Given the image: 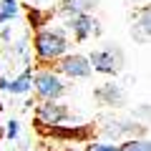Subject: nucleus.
<instances>
[{
    "mask_svg": "<svg viewBox=\"0 0 151 151\" xmlns=\"http://www.w3.org/2000/svg\"><path fill=\"white\" fill-rule=\"evenodd\" d=\"M70 35L63 25L55 23H43L40 28L33 30L30 38V53L35 55V60L40 65H53L60 55H65L70 50Z\"/></svg>",
    "mask_w": 151,
    "mask_h": 151,
    "instance_id": "1",
    "label": "nucleus"
},
{
    "mask_svg": "<svg viewBox=\"0 0 151 151\" xmlns=\"http://www.w3.org/2000/svg\"><path fill=\"white\" fill-rule=\"evenodd\" d=\"M30 91L35 93L38 101H60L68 93V83L53 65H40V68H33Z\"/></svg>",
    "mask_w": 151,
    "mask_h": 151,
    "instance_id": "2",
    "label": "nucleus"
},
{
    "mask_svg": "<svg viewBox=\"0 0 151 151\" xmlns=\"http://www.w3.org/2000/svg\"><path fill=\"white\" fill-rule=\"evenodd\" d=\"M88 63L101 76H119L126 65V55L116 43H106L101 48H93L88 53Z\"/></svg>",
    "mask_w": 151,
    "mask_h": 151,
    "instance_id": "3",
    "label": "nucleus"
},
{
    "mask_svg": "<svg viewBox=\"0 0 151 151\" xmlns=\"http://www.w3.org/2000/svg\"><path fill=\"white\" fill-rule=\"evenodd\" d=\"M60 25L68 30L70 40H76V43H86V40H91V38L101 35V23H98V18L93 15V13L68 15V18H63Z\"/></svg>",
    "mask_w": 151,
    "mask_h": 151,
    "instance_id": "4",
    "label": "nucleus"
},
{
    "mask_svg": "<svg viewBox=\"0 0 151 151\" xmlns=\"http://www.w3.org/2000/svg\"><path fill=\"white\" fill-rule=\"evenodd\" d=\"M53 68L63 76L65 81H86V78H91V76H93V68H91V63H88V55L70 53V50L55 60Z\"/></svg>",
    "mask_w": 151,
    "mask_h": 151,
    "instance_id": "5",
    "label": "nucleus"
},
{
    "mask_svg": "<svg viewBox=\"0 0 151 151\" xmlns=\"http://www.w3.org/2000/svg\"><path fill=\"white\" fill-rule=\"evenodd\" d=\"M35 119L45 126H60L68 121H76V113L63 101H40L35 106Z\"/></svg>",
    "mask_w": 151,
    "mask_h": 151,
    "instance_id": "6",
    "label": "nucleus"
},
{
    "mask_svg": "<svg viewBox=\"0 0 151 151\" xmlns=\"http://www.w3.org/2000/svg\"><path fill=\"white\" fill-rule=\"evenodd\" d=\"M108 126L111 129H103V136H108V139H116V144L124 139H131V136H146L149 131H146V124H139V121H131V119H113L108 121Z\"/></svg>",
    "mask_w": 151,
    "mask_h": 151,
    "instance_id": "7",
    "label": "nucleus"
},
{
    "mask_svg": "<svg viewBox=\"0 0 151 151\" xmlns=\"http://www.w3.org/2000/svg\"><path fill=\"white\" fill-rule=\"evenodd\" d=\"M30 88H33V65H25L13 78L0 76V91L10 93V96H25V93H30Z\"/></svg>",
    "mask_w": 151,
    "mask_h": 151,
    "instance_id": "8",
    "label": "nucleus"
},
{
    "mask_svg": "<svg viewBox=\"0 0 151 151\" xmlns=\"http://www.w3.org/2000/svg\"><path fill=\"white\" fill-rule=\"evenodd\" d=\"M131 38L139 45L149 43V38H151V8H149V3L139 5V10L131 18Z\"/></svg>",
    "mask_w": 151,
    "mask_h": 151,
    "instance_id": "9",
    "label": "nucleus"
},
{
    "mask_svg": "<svg viewBox=\"0 0 151 151\" xmlns=\"http://www.w3.org/2000/svg\"><path fill=\"white\" fill-rule=\"evenodd\" d=\"M93 98H96L101 106H108V108H121L126 106V91L119 86V83H103L93 91Z\"/></svg>",
    "mask_w": 151,
    "mask_h": 151,
    "instance_id": "10",
    "label": "nucleus"
},
{
    "mask_svg": "<svg viewBox=\"0 0 151 151\" xmlns=\"http://www.w3.org/2000/svg\"><path fill=\"white\" fill-rule=\"evenodd\" d=\"M96 8L98 0H58L53 13L58 18H68V15H78V13H93Z\"/></svg>",
    "mask_w": 151,
    "mask_h": 151,
    "instance_id": "11",
    "label": "nucleus"
},
{
    "mask_svg": "<svg viewBox=\"0 0 151 151\" xmlns=\"http://www.w3.org/2000/svg\"><path fill=\"white\" fill-rule=\"evenodd\" d=\"M20 15H23L20 0H0V25H5V23H15Z\"/></svg>",
    "mask_w": 151,
    "mask_h": 151,
    "instance_id": "12",
    "label": "nucleus"
},
{
    "mask_svg": "<svg viewBox=\"0 0 151 151\" xmlns=\"http://www.w3.org/2000/svg\"><path fill=\"white\" fill-rule=\"evenodd\" d=\"M119 146H121V151H151L149 136H131V139L119 141Z\"/></svg>",
    "mask_w": 151,
    "mask_h": 151,
    "instance_id": "13",
    "label": "nucleus"
},
{
    "mask_svg": "<svg viewBox=\"0 0 151 151\" xmlns=\"http://www.w3.org/2000/svg\"><path fill=\"white\" fill-rule=\"evenodd\" d=\"M86 151H121V146L116 141H93L86 146Z\"/></svg>",
    "mask_w": 151,
    "mask_h": 151,
    "instance_id": "14",
    "label": "nucleus"
},
{
    "mask_svg": "<svg viewBox=\"0 0 151 151\" xmlns=\"http://www.w3.org/2000/svg\"><path fill=\"white\" fill-rule=\"evenodd\" d=\"M0 40H3V43L5 45H10L13 40H15V25H0Z\"/></svg>",
    "mask_w": 151,
    "mask_h": 151,
    "instance_id": "15",
    "label": "nucleus"
},
{
    "mask_svg": "<svg viewBox=\"0 0 151 151\" xmlns=\"http://www.w3.org/2000/svg\"><path fill=\"white\" fill-rule=\"evenodd\" d=\"M18 134H20V124H18L15 119H10V121L5 124V136L13 141V139H18Z\"/></svg>",
    "mask_w": 151,
    "mask_h": 151,
    "instance_id": "16",
    "label": "nucleus"
},
{
    "mask_svg": "<svg viewBox=\"0 0 151 151\" xmlns=\"http://www.w3.org/2000/svg\"><path fill=\"white\" fill-rule=\"evenodd\" d=\"M141 116H149V103H141Z\"/></svg>",
    "mask_w": 151,
    "mask_h": 151,
    "instance_id": "17",
    "label": "nucleus"
},
{
    "mask_svg": "<svg viewBox=\"0 0 151 151\" xmlns=\"http://www.w3.org/2000/svg\"><path fill=\"white\" fill-rule=\"evenodd\" d=\"M25 3H30V5H35V8H38L40 3H43V0H25Z\"/></svg>",
    "mask_w": 151,
    "mask_h": 151,
    "instance_id": "18",
    "label": "nucleus"
},
{
    "mask_svg": "<svg viewBox=\"0 0 151 151\" xmlns=\"http://www.w3.org/2000/svg\"><path fill=\"white\" fill-rule=\"evenodd\" d=\"M131 3H136V5H146L149 0H131Z\"/></svg>",
    "mask_w": 151,
    "mask_h": 151,
    "instance_id": "19",
    "label": "nucleus"
},
{
    "mask_svg": "<svg viewBox=\"0 0 151 151\" xmlns=\"http://www.w3.org/2000/svg\"><path fill=\"white\" fill-rule=\"evenodd\" d=\"M0 131H3V126H0Z\"/></svg>",
    "mask_w": 151,
    "mask_h": 151,
    "instance_id": "20",
    "label": "nucleus"
}]
</instances>
